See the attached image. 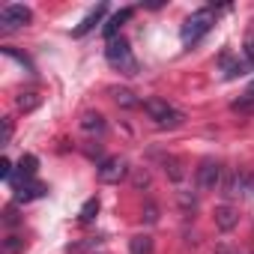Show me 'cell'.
<instances>
[{
    "mask_svg": "<svg viewBox=\"0 0 254 254\" xmlns=\"http://www.w3.org/2000/svg\"><path fill=\"white\" fill-rule=\"evenodd\" d=\"M212 24H215V12H212V9H200V12L189 15L186 24H183V30H180L183 45H194V42H200V39L212 30Z\"/></svg>",
    "mask_w": 254,
    "mask_h": 254,
    "instance_id": "1",
    "label": "cell"
},
{
    "mask_svg": "<svg viewBox=\"0 0 254 254\" xmlns=\"http://www.w3.org/2000/svg\"><path fill=\"white\" fill-rule=\"evenodd\" d=\"M105 57H108V63H111L114 69H120L123 75H138V60L132 57V48H129V42H126L123 36H117V39L108 42Z\"/></svg>",
    "mask_w": 254,
    "mask_h": 254,
    "instance_id": "2",
    "label": "cell"
},
{
    "mask_svg": "<svg viewBox=\"0 0 254 254\" xmlns=\"http://www.w3.org/2000/svg\"><path fill=\"white\" fill-rule=\"evenodd\" d=\"M144 111L150 114V120L159 126V129H177V126H183V114L174 105H168L165 99H147Z\"/></svg>",
    "mask_w": 254,
    "mask_h": 254,
    "instance_id": "3",
    "label": "cell"
},
{
    "mask_svg": "<svg viewBox=\"0 0 254 254\" xmlns=\"http://www.w3.org/2000/svg\"><path fill=\"white\" fill-rule=\"evenodd\" d=\"M30 21H33V12L24 3H9L0 9V27L3 30H18V27H27Z\"/></svg>",
    "mask_w": 254,
    "mask_h": 254,
    "instance_id": "4",
    "label": "cell"
},
{
    "mask_svg": "<svg viewBox=\"0 0 254 254\" xmlns=\"http://www.w3.org/2000/svg\"><path fill=\"white\" fill-rule=\"evenodd\" d=\"M197 186L203 191H215L221 186V165L215 159H203L200 168H197Z\"/></svg>",
    "mask_w": 254,
    "mask_h": 254,
    "instance_id": "5",
    "label": "cell"
},
{
    "mask_svg": "<svg viewBox=\"0 0 254 254\" xmlns=\"http://www.w3.org/2000/svg\"><path fill=\"white\" fill-rule=\"evenodd\" d=\"M126 174H129V165H126V159H120V156H111V159H105L99 165V180L102 183H120Z\"/></svg>",
    "mask_w": 254,
    "mask_h": 254,
    "instance_id": "6",
    "label": "cell"
},
{
    "mask_svg": "<svg viewBox=\"0 0 254 254\" xmlns=\"http://www.w3.org/2000/svg\"><path fill=\"white\" fill-rule=\"evenodd\" d=\"M12 189H15V203H30V200H36V197H42L48 189L42 186V183H36V180H15L12 183Z\"/></svg>",
    "mask_w": 254,
    "mask_h": 254,
    "instance_id": "7",
    "label": "cell"
},
{
    "mask_svg": "<svg viewBox=\"0 0 254 254\" xmlns=\"http://www.w3.org/2000/svg\"><path fill=\"white\" fill-rule=\"evenodd\" d=\"M254 191V177H248V174H233L230 180H227V186H224V194L227 197H236V194H251Z\"/></svg>",
    "mask_w": 254,
    "mask_h": 254,
    "instance_id": "8",
    "label": "cell"
},
{
    "mask_svg": "<svg viewBox=\"0 0 254 254\" xmlns=\"http://www.w3.org/2000/svg\"><path fill=\"white\" fill-rule=\"evenodd\" d=\"M135 15V9H120L117 15H111L108 21H105V27H102V33H105V39L111 42V39H117V33H120V27L126 24V21H129Z\"/></svg>",
    "mask_w": 254,
    "mask_h": 254,
    "instance_id": "9",
    "label": "cell"
},
{
    "mask_svg": "<svg viewBox=\"0 0 254 254\" xmlns=\"http://www.w3.org/2000/svg\"><path fill=\"white\" fill-rule=\"evenodd\" d=\"M105 12H108V6H96V9H93V12H90V15H87V18H84V21H81L75 30H72V36H75V39L87 36V33H90V30H93V27H96V24L105 18Z\"/></svg>",
    "mask_w": 254,
    "mask_h": 254,
    "instance_id": "10",
    "label": "cell"
},
{
    "mask_svg": "<svg viewBox=\"0 0 254 254\" xmlns=\"http://www.w3.org/2000/svg\"><path fill=\"white\" fill-rule=\"evenodd\" d=\"M221 69H224V78L233 81V78L245 75V72L251 69V63H248V60H233L230 54H224V57H221Z\"/></svg>",
    "mask_w": 254,
    "mask_h": 254,
    "instance_id": "11",
    "label": "cell"
},
{
    "mask_svg": "<svg viewBox=\"0 0 254 254\" xmlns=\"http://www.w3.org/2000/svg\"><path fill=\"white\" fill-rule=\"evenodd\" d=\"M236 221H239V215H236L233 206H218V209H215V224H218L221 230H233Z\"/></svg>",
    "mask_w": 254,
    "mask_h": 254,
    "instance_id": "12",
    "label": "cell"
},
{
    "mask_svg": "<svg viewBox=\"0 0 254 254\" xmlns=\"http://www.w3.org/2000/svg\"><path fill=\"white\" fill-rule=\"evenodd\" d=\"M36 168H39V159H36V156L27 153V156L18 159V177H21V180H33V177H36Z\"/></svg>",
    "mask_w": 254,
    "mask_h": 254,
    "instance_id": "13",
    "label": "cell"
},
{
    "mask_svg": "<svg viewBox=\"0 0 254 254\" xmlns=\"http://www.w3.org/2000/svg\"><path fill=\"white\" fill-rule=\"evenodd\" d=\"M129 251L132 254H153V239L150 236H132L129 239Z\"/></svg>",
    "mask_w": 254,
    "mask_h": 254,
    "instance_id": "14",
    "label": "cell"
},
{
    "mask_svg": "<svg viewBox=\"0 0 254 254\" xmlns=\"http://www.w3.org/2000/svg\"><path fill=\"white\" fill-rule=\"evenodd\" d=\"M81 129H84V132H102V129H105V117H102V114H84Z\"/></svg>",
    "mask_w": 254,
    "mask_h": 254,
    "instance_id": "15",
    "label": "cell"
},
{
    "mask_svg": "<svg viewBox=\"0 0 254 254\" xmlns=\"http://www.w3.org/2000/svg\"><path fill=\"white\" fill-rule=\"evenodd\" d=\"M114 99H117V105H123V108H135V105H141V102L135 99V93H129V90H114Z\"/></svg>",
    "mask_w": 254,
    "mask_h": 254,
    "instance_id": "16",
    "label": "cell"
},
{
    "mask_svg": "<svg viewBox=\"0 0 254 254\" xmlns=\"http://www.w3.org/2000/svg\"><path fill=\"white\" fill-rule=\"evenodd\" d=\"M18 108H21V111L39 108V96H36V93H21V96H18Z\"/></svg>",
    "mask_w": 254,
    "mask_h": 254,
    "instance_id": "17",
    "label": "cell"
},
{
    "mask_svg": "<svg viewBox=\"0 0 254 254\" xmlns=\"http://www.w3.org/2000/svg\"><path fill=\"white\" fill-rule=\"evenodd\" d=\"M96 212H99V200H96V197H90V200L81 206V221H93V218H96Z\"/></svg>",
    "mask_w": 254,
    "mask_h": 254,
    "instance_id": "18",
    "label": "cell"
},
{
    "mask_svg": "<svg viewBox=\"0 0 254 254\" xmlns=\"http://www.w3.org/2000/svg\"><path fill=\"white\" fill-rule=\"evenodd\" d=\"M245 57H248V63L254 66V30H248V36H245Z\"/></svg>",
    "mask_w": 254,
    "mask_h": 254,
    "instance_id": "19",
    "label": "cell"
},
{
    "mask_svg": "<svg viewBox=\"0 0 254 254\" xmlns=\"http://www.w3.org/2000/svg\"><path fill=\"white\" fill-rule=\"evenodd\" d=\"M0 177H3L6 183H12V180H15V177H12V162H9V159L0 162Z\"/></svg>",
    "mask_w": 254,
    "mask_h": 254,
    "instance_id": "20",
    "label": "cell"
},
{
    "mask_svg": "<svg viewBox=\"0 0 254 254\" xmlns=\"http://www.w3.org/2000/svg\"><path fill=\"white\" fill-rule=\"evenodd\" d=\"M21 248H24V242H21L18 236H9V239H6V251H9V254H18Z\"/></svg>",
    "mask_w": 254,
    "mask_h": 254,
    "instance_id": "21",
    "label": "cell"
},
{
    "mask_svg": "<svg viewBox=\"0 0 254 254\" xmlns=\"http://www.w3.org/2000/svg\"><path fill=\"white\" fill-rule=\"evenodd\" d=\"M248 105H254V84L245 90V99H242V102H236L233 108H248Z\"/></svg>",
    "mask_w": 254,
    "mask_h": 254,
    "instance_id": "22",
    "label": "cell"
},
{
    "mask_svg": "<svg viewBox=\"0 0 254 254\" xmlns=\"http://www.w3.org/2000/svg\"><path fill=\"white\" fill-rule=\"evenodd\" d=\"M12 138V120H3V144H9Z\"/></svg>",
    "mask_w": 254,
    "mask_h": 254,
    "instance_id": "23",
    "label": "cell"
},
{
    "mask_svg": "<svg viewBox=\"0 0 254 254\" xmlns=\"http://www.w3.org/2000/svg\"><path fill=\"white\" fill-rule=\"evenodd\" d=\"M15 221H18V215H15V209L9 206V209H6V224H15Z\"/></svg>",
    "mask_w": 254,
    "mask_h": 254,
    "instance_id": "24",
    "label": "cell"
}]
</instances>
